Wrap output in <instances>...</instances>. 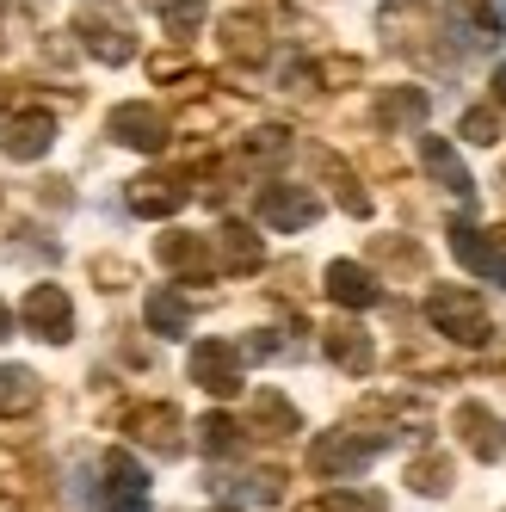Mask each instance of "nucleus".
Masks as SVG:
<instances>
[{
    "label": "nucleus",
    "mask_w": 506,
    "mask_h": 512,
    "mask_svg": "<svg viewBox=\"0 0 506 512\" xmlns=\"http://www.w3.org/2000/svg\"><path fill=\"white\" fill-rule=\"evenodd\" d=\"M155 13H161V25L173 31V38H179V44H186V38H192V31L204 25V0H155Z\"/></svg>",
    "instance_id": "nucleus-27"
},
{
    "label": "nucleus",
    "mask_w": 506,
    "mask_h": 512,
    "mask_svg": "<svg viewBox=\"0 0 506 512\" xmlns=\"http://www.w3.org/2000/svg\"><path fill=\"white\" fill-rule=\"evenodd\" d=\"M167 136H173L167 118L155 112V105H142V99H130V105L112 112V142H124V149H136V155H161Z\"/></svg>",
    "instance_id": "nucleus-8"
},
{
    "label": "nucleus",
    "mask_w": 506,
    "mask_h": 512,
    "mask_svg": "<svg viewBox=\"0 0 506 512\" xmlns=\"http://www.w3.org/2000/svg\"><path fill=\"white\" fill-rule=\"evenodd\" d=\"M321 346H328V358L340 364V371H352V377H365L371 364H377V346H371V334H365L358 321H334Z\"/></svg>",
    "instance_id": "nucleus-14"
},
{
    "label": "nucleus",
    "mask_w": 506,
    "mask_h": 512,
    "mask_svg": "<svg viewBox=\"0 0 506 512\" xmlns=\"http://www.w3.org/2000/svg\"><path fill=\"white\" fill-rule=\"evenodd\" d=\"M389 445V432H377V438H352V432H321L315 438V451H309V463H315V475H328V482H346V475H358L377 451Z\"/></svg>",
    "instance_id": "nucleus-4"
},
{
    "label": "nucleus",
    "mask_w": 506,
    "mask_h": 512,
    "mask_svg": "<svg viewBox=\"0 0 506 512\" xmlns=\"http://www.w3.org/2000/svg\"><path fill=\"white\" fill-rule=\"evenodd\" d=\"M105 500H149V469L130 451H105Z\"/></svg>",
    "instance_id": "nucleus-19"
},
{
    "label": "nucleus",
    "mask_w": 506,
    "mask_h": 512,
    "mask_svg": "<svg viewBox=\"0 0 506 512\" xmlns=\"http://www.w3.org/2000/svg\"><path fill=\"white\" fill-rule=\"evenodd\" d=\"M124 432L142 438V445L161 451V457H179V451H186V438H179V408H167V401H142V408H130V414H124Z\"/></svg>",
    "instance_id": "nucleus-9"
},
{
    "label": "nucleus",
    "mask_w": 506,
    "mask_h": 512,
    "mask_svg": "<svg viewBox=\"0 0 506 512\" xmlns=\"http://www.w3.org/2000/svg\"><path fill=\"white\" fill-rule=\"evenodd\" d=\"M426 105H432V99H426L420 87H383L377 105H371V118H377L383 130H408V124L426 118Z\"/></svg>",
    "instance_id": "nucleus-18"
},
{
    "label": "nucleus",
    "mask_w": 506,
    "mask_h": 512,
    "mask_svg": "<svg viewBox=\"0 0 506 512\" xmlns=\"http://www.w3.org/2000/svg\"><path fill=\"white\" fill-rule=\"evenodd\" d=\"M0 105H7V81H0Z\"/></svg>",
    "instance_id": "nucleus-34"
},
{
    "label": "nucleus",
    "mask_w": 506,
    "mask_h": 512,
    "mask_svg": "<svg viewBox=\"0 0 506 512\" xmlns=\"http://www.w3.org/2000/svg\"><path fill=\"white\" fill-rule=\"evenodd\" d=\"M31 401H38V377H31L25 364H0V420L25 414Z\"/></svg>",
    "instance_id": "nucleus-22"
},
{
    "label": "nucleus",
    "mask_w": 506,
    "mask_h": 512,
    "mask_svg": "<svg viewBox=\"0 0 506 512\" xmlns=\"http://www.w3.org/2000/svg\"><path fill=\"white\" fill-rule=\"evenodd\" d=\"M223 50L241 56V62H266V56H272V44H266V19H253V13L223 19Z\"/></svg>",
    "instance_id": "nucleus-20"
},
{
    "label": "nucleus",
    "mask_w": 506,
    "mask_h": 512,
    "mask_svg": "<svg viewBox=\"0 0 506 512\" xmlns=\"http://www.w3.org/2000/svg\"><path fill=\"white\" fill-rule=\"evenodd\" d=\"M408 488H414V494H451V463L432 457V451L414 457V463H408Z\"/></svg>",
    "instance_id": "nucleus-26"
},
{
    "label": "nucleus",
    "mask_w": 506,
    "mask_h": 512,
    "mask_svg": "<svg viewBox=\"0 0 506 512\" xmlns=\"http://www.w3.org/2000/svg\"><path fill=\"white\" fill-rule=\"evenodd\" d=\"M7 334H13V315H7V309H0V340H7Z\"/></svg>",
    "instance_id": "nucleus-33"
},
{
    "label": "nucleus",
    "mask_w": 506,
    "mask_h": 512,
    "mask_svg": "<svg viewBox=\"0 0 506 512\" xmlns=\"http://www.w3.org/2000/svg\"><path fill=\"white\" fill-rule=\"evenodd\" d=\"M210 260L223 266V272H253V266L266 260V247H260V235H253L247 223H223L216 241H210Z\"/></svg>",
    "instance_id": "nucleus-13"
},
{
    "label": "nucleus",
    "mask_w": 506,
    "mask_h": 512,
    "mask_svg": "<svg viewBox=\"0 0 506 512\" xmlns=\"http://www.w3.org/2000/svg\"><path fill=\"white\" fill-rule=\"evenodd\" d=\"M142 315H149V334H186V327H192V303L186 297H179V290H149V303H142Z\"/></svg>",
    "instance_id": "nucleus-21"
},
{
    "label": "nucleus",
    "mask_w": 506,
    "mask_h": 512,
    "mask_svg": "<svg viewBox=\"0 0 506 512\" xmlns=\"http://www.w3.org/2000/svg\"><path fill=\"white\" fill-rule=\"evenodd\" d=\"M186 377L210 395H241V346L229 340H198L186 358Z\"/></svg>",
    "instance_id": "nucleus-5"
},
{
    "label": "nucleus",
    "mask_w": 506,
    "mask_h": 512,
    "mask_svg": "<svg viewBox=\"0 0 506 512\" xmlns=\"http://www.w3.org/2000/svg\"><path fill=\"white\" fill-rule=\"evenodd\" d=\"M186 198H192V192L179 186V179H167V173H142V179H130V192H124V204H130L136 216H173Z\"/></svg>",
    "instance_id": "nucleus-12"
},
{
    "label": "nucleus",
    "mask_w": 506,
    "mask_h": 512,
    "mask_svg": "<svg viewBox=\"0 0 506 512\" xmlns=\"http://www.w3.org/2000/svg\"><path fill=\"white\" fill-rule=\"evenodd\" d=\"M161 266L179 272V278H210V272H216L204 235H161Z\"/></svg>",
    "instance_id": "nucleus-17"
},
{
    "label": "nucleus",
    "mask_w": 506,
    "mask_h": 512,
    "mask_svg": "<svg viewBox=\"0 0 506 512\" xmlns=\"http://www.w3.org/2000/svg\"><path fill=\"white\" fill-rule=\"evenodd\" d=\"M494 105H500V112H506V62L494 68Z\"/></svg>",
    "instance_id": "nucleus-31"
},
{
    "label": "nucleus",
    "mask_w": 506,
    "mask_h": 512,
    "mask_svg": "<svg viewBox=\"0 0 506 512\" xmlns=\"http://www.w3.org/2000/svg\"><path fill=\"white\" fill-rule=\"evenodd\" d=\"M328 297L340 309H371V303H383V290H377V278L358 266V260H334L328 266Z\"/></svg>",
    "instance_id": "nucleus-15"
},
{
    "label": "nucleus",
    "mask_w": 506,
    "mask_h": 512,
    "mask_svg": "<svg viewBox=\"0 0 506 512\" xmlns=\"http://www.w3.org/2000/svg\"><path fill=\"white\" fill-rule=\"evenodd\" d=\"M56 149V118L50 112H13V118H0V155L7 161H44Z\"/></svg>",
    "instance_id": "nucleus-6"
},
{
    "label": "nucleus",
    "mask_w": 506,
    "mask_h": 512,
    "mask_svg": "<svg viewBox=\"0 0 506 512\" xmlns=\"http://www.w3.org/2000/svg\"><path fill=\"white\" fill-rule=\"evenodd\" d=\"M0 512H25V500L19 494H0Z\"/></svg>",
    "instance_id": "nucleus-32"
},
{
    "label": "nucleus",
    "mask_w": 506,
    "mask_h": 512,
    "mask_svg": "<svg viewBox=\"0 0 506 512\" xmlns=\"http://www.w3.org/2000/svg\"><path fill=\"white\" fill-rule=\"evenodd\" d=\"M426 321L439 327L445 340H463V346H482L488 340V309L476 290H463V284H439L426 297Z\"/></svg>",
    "instance_id": "nucleus-2"
},
{
    "label": "nucleus",
    "mask_w": 506,
    "mask_h": 512,
    "mask_svg": "<svg viewBox=\"0 0 506 512\" xmlns=\"http://www.w3.org/2000/svg\"><path fill=\"white\" fill-rule=\"evenodd\" d=\"M19 321H25V334L62 346L68 334H75V297H68L62 284H31L25 303H19Z\"/></svg>",
    "instance_id": "nucleus-3"
},
{
    "label": "nucleus",
    "mask_w": 506,
    "mask_h": 512,
    "mask_svg": "<svg viewBox=\"0 0 506 512\" xmlns=\"http://www.w3.org/2000/svg\"><path fill=\"white\" fill-rule=\"evenodd\" d=\"M253 426H266L272 438H284V432H297V408H291L284 395L260 389V395H253Z\"/></svg>",
    "instance_id": "nucleus-24"
},
{
    "label": "nucleus",
    "mask_w": 506,
    "mask_h": 512,
    "mask_svg": "<svg viewBox=\"0 0 506 512\" xmlns=\"http://www.w3.org/2000/svg\"><path fill=\"white\" fill-rule=\"evenodd\" d=\"M260 216L278 235H297V229H309L315 216H321V198L309 186H266L260 192Z\"/></svg>",
    "instance_id": "nucleus-10"
},
{
    "label": "nucleus",
    "mask_w": 506,
    "mask_h": 512,
    "mask_svg": "<svg viewBox=\"0 0 506 512\" xmlns=\"http://www.w3.org/2000/svg\"><path fill=\"white\" fill-rule=\"evenodd\" d=\"M75 31L87 38V50L99 62H112V68L136 56V31H130L118 0H81V7H75Z\"/></svg>",
    "instance_id": "nucleus-1"
},
{
    "label": "nucleus",
    "mask_w": 506,
    "mask_h": 512,
    "mask_svg": "<svg viewBox=\"0 0 506 512\" xmlns=\"http://www.w3.org/2000/svg\"><path fill=\"white\" fill-rule=\"evenodd\" d=\"M321 512H389L383 494H358V488H328L321 494Z\"/></svg>",
    "instance_id": "nucleus-29"
},
{
    "label": "nucleus",
    "mask_w": 506,
    "mask_h": 512,
    "mask_svg": "<svg viewBox=\"0 0 506 512\" xmlns=\"http://www.w3.org/2000/svg\"><path fill=\"white\" fill-rule=\"evenodd\" d=\"M93 278H99L105 290H118V284H130V266H118V260H93Z\"/></svg>",
    "instance_id": "nucleus-30"
},
{
    "label": "nucleus",
    "mask_w": 506,
    "mask_h": 512,
    "mask_svg": "<svg viewBox=\"0 0 506 512\" xmlns=\"http://www.w3.org/2000/svg\"><path fill=\"white\" fill-rule=\"evenodd\" d=\"M198 445H204L210 457H235V451H241V426H235L229 414H204V420H198Z\"/></svg>",
    "instance_id": "nucleus-25"
},
{
    "label": "nucleus",
    "mask_w": 506,
    "mask_h": 512,
    "mask_svg": "<svg viewBox=\"0 0 506 512\" xmlns=\"http://www.w3.org/2000/svg\"><path fill=\"white\" fill-rule=\"evenodd\" d=\"M451 253L463 260V272H469V278H482V284L506 290V247H500L494 235L469 229V223H451Z\"/></svg>",
    "instance_id": "nucleus-7"
},
{
    "label": "nucleus",
    "mask_w": 506,
    "mask_h": 512,
    "mask_svg": "<svg viewBox=\"0 0 506 512\" xmlns=\"http://www.w3.org/2000/svg\"><path fill=\"white\" fill-rule=\"evenodd\" d=\"M420 161H426V173L439 179L445 192H457V198H476V179H469V167L457 161V149L445 136H420Z\"/></svg>",
    "instance_id": "nucleus-16"
},
{
    "label": "nucleus",
    "mask_w": 506,
    "mask_h": 512,
    "mask_svg": "<svg viewBox=\"0 0 506 512\" xmlns=\"http://www.w3.org/2000/svg\"><path fill=\"white\" fill-rule=\"evenodd\" d=\"M315 167L328 173V186H334V198H340V204H346L352 216H371V198L358 192V179H352V167H346L340 155H328V149H321V155H315Z\"/></svg>",
    "instance_id": "nucleus-23"
},
{
    "label": "nucleus",
    "mask_w": 506,
    "mask_h": 512,
    "mask_svg": "<svg viewBox=\"0 0 506 512\" xmlns=\"http://www.w3.org/2000/svg\"><path fill=\"white\" fill-rule=\"evenodd\" d=\"M457 130H463V142H476V149H494V142H500V112H488V105H469Z\"/></svg>",
    "instance_id": "nucleus-28"
},
{
    "label": "nucleus",
    "mask_w": 506,
    "mask_h": 512,
    "mask_svg": "<svg viewBox=\"0 0 506 512\" xmlns=\"http://www.w3.org/2000/svg\"><path fill=\"white\" fill-rule=\"evenodd\" d=\"M457 438H463V451L482 457V463L506 457V426L482 408V401H463V408H457Z\"/></svg>",
    "instance_id": "nucleus-11"
}]
</instances>
